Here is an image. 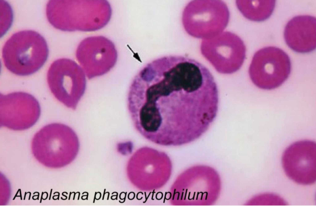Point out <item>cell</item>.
<instances>
[{
	"mask_svg": "<svg viewBox=\"0 0 316 206\" xmlns=\"http://www.w3.org/2000/svg\"><path fill=\"white\" fill-rule=\"evenodd\" d=\"M46 13L49 23L57 29L92 31L108 23L111 9L106 0H51L47 4Z\"/></svg>",
	"mask_w": 316,
	"mask_h": 206,
	"instance_id": "2",
	"label": "cell"
},
{
	"mask_svg": "<svg viewBox=\"0 0 316 206\" xmlns=\"http://www.w3.org/2000/svg\"><path fill=\"white\" fill-rule=\"evenodd\" d=\"M74 135L73 130L64 124H48L34 135L32 142L33 152L41 160L65 159L70 153L71 140Z\"/></svg>",
	"mask_w": 316,
	"mask_h": 206,
	"instance_id": "11",
	"label": "cell"
},
{
	"mask_svg": "<svg viewBox=\"0 0 316 206\" xmlns=\"http://www.w3.org/2000/svg\"><path fill=\"white\" fill-rule=\"evenodd\" d=\"M282 164L287 176L303 185L313 184L316 180V144L313 141H297L284 151Z\"/></svg>",
	"mask_w": 316,
	"mask_h": 206,
	"instance_id": "10",
	"label": "cell"
},
{
	"mask_svg": "<svg viewBox=\"0 0 316 206\" xmlns=\"http://www.w3.org/2000/svg\"><path fill=\"white\" fill-rule=\"evenodd\" d=\"M285 40L293 50L300 53L311 52L316 47V19L309 15L295 16L287 23Z\"/></svg>",
	"mask_w": 316,
	"mask_h": 206,
	"instance_id": "12",
	"label": "cell"
},
{
	"mask_svg": "<svg viewBox=\"0 0 316 206\" xmlns=\"http://www.w3.org/2000/svg\"><path fill=\"white\" fill-rule=\"evenodd\" d=\"M133 126L159 144H183L198 138L216 116L218 94L209 70L195 62L164 61L135 76L127 97Z\"/></svg>",
	"mask_w": 316,
	"mask_h": 206,
	"instance_id": "1",
	"label": "cell"
},
{
	"mask_svg": "<svg viewBox=\"0 0 316 206\" xmlns=\"http://www.w3.org/2000/svg\"><path fill=\"white\" fill-rule=\"evenodd\" d=\"M252 204L257 205H285L286 202L281 197L275 194L270 193L259 194L252 200Z\"/></svg>",
	"mask_w": 316,
	"mask_h": 206,
	"instance_id": "14",
	"label": "cell"
},
{
	"mask_svg": "<svg viewBox=\"0 0 316 206\" xmlns=\"http://www.w3.org/2000/svg\"><path fill=\"white\" fill-rule=\"evenodd\" d=\"M41 109L37 100L22 92L0 94V126L14 131H23L33 126L40 117Z\"/></svg>",
	"mask_w": 316,
	"mask_h": 206,
	"instance_id": "9",
	"label": "cell"
},
{
	"mask_svg": "<svg viewBox=\"0 0 316 206\" xmlns=\"http://www.w3.org/2000/svg\"><path fill=\"white\" fill-rule=\"evenodd\" d=\"M230 12L224 2L195 0L190 2L183 12L182 22L190 36L206 39L219 34L227 26Z\"/></svg>",
	"mask_w": 316,
	"mask_h": 206,
	"instance_id": "4",
	"label": "cell"
},
{
	"mask_svg": "<svg viewBox=\"0 0 316 206\" xmlns=\"http://www.w3.org/2000/svg\"><path fill=\"white\" fill-rule=\"evenodd\" d=\"M291 62L288 55L274 46L258 50L253 55L249 68L251 80L257 87L271 90L281 85L289 77Z\"/></svg>",
	"mask_w": 316,
	"mask_h": 206,
	"instance_id": "6",
	"label": "cell"
},
{
	"mask_svg": "<svg viewBox=\"0 0 316 206\" xmlns=\"http://www.w3.org/2000/svg\"><path fill=\"white\" fill-rule=\"evenodd\" d=\"M275 4L274 0L236 1V6L243 15L255 21H263L268 19L273 11Z\"/></svg>",
	"mask_w": 316,
	"mask_h": 206,
	"instance_id": "13",
	"label": "cell"
},
{
	"mask_svg": "<svg viewBox=\"0 0 316 206\" xmlns=\"http://www.w3.org/2000/svg\"><path fill=\"white\" fill-rule=\"evenodd\" d=\"M86 77L80 66L66 58L54 61L47 74V83L51 92L60 102L73 109L76 108L84 94Z\"/></svg>",
	"mask_w": 316,
	"mask_h": 206,
	"instance_id": "5",
	"label": "cell"
},
{
	"mask_svg": "<svg viewBox=\"0 0 316 206\" xmlns=\"http://www.w3.org/2000/svg\"><path fill=\"white\" fill-rule=\"evenodd\" d=\"M1 10H2V18L1 20V36L3 35L10 26L13 19L11 8L6 2L0 0Z\"/></svg>",
	"mask_w": 316,
	"mask_h": 206,
	"instance_id": "15",
	"label": "cell"
},
{
	"mask_svg": "<svg viewBox=\"0 0 316 206\" xmlns=\"http://www.w3.org/2000/svg\"><path fill=\"white\" fill-rule=\"evenodd\" d=\"M76 57L89 79L105 75L114 67L118 54L114 45L101 36L87 37L79 45Z\"/></svg>",
	"mask_w": 316,
	"mask_h": 206,
	"instance_id": "8",
	"label": "cell"
},
{
	"mask_svg": "<svg viewBox=\"0 0 316 206\" xmlns=\"http://www.w3.org/2000/svg\"><path fill=\"white\" fill-rule=\"evenodd\" d=\"M48 48L38 32L26 30L16 32L6 41L2 50L6 67L16 75L25 76L39 70L46 62Z\"/></svg>",
	"mask_w": 316,
	"mask_h": 206,
	"instance_id": "3",
	"label": "cell"
},
{
	"mask_svg": "<svg viewBox=\"0 0 316 206\" xmlns=\"http://www.w3.org/2000/svg\"><path fill=\"white\" fill-rule=\"evenodd\" d=\"M200 48L204 57L217 71L223 74H231L238 71L246 57V48L243 41L229 31L202 40Z\"/></svg>",
	"mask_w": 316,
	"mask_h": 206,
	"instance_id": "7",
	"label": "cell"
}]
</instances>
